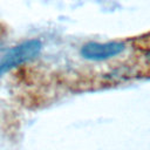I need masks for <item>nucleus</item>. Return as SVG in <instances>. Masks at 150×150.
Returning <instances> with one entry per match:
<instances>
[{
    "instance_id": "1",
    "label": "nucleus",
    "mask_w": 150,
    "mask_h": 150,
    "mask_svg": "<svg viewBox=\"0 0 150 150\" xmlns=\"http://www.w3.org/2000/svg\"><path fill=\"white\" fill-rule=\"evenodd\" d=\"M41 49L42 43L39 39H29L14 46L0 60V76L23 63L32 61L40 54Z\"/></svg>"
},
{
    "instance_id": "2",
    "label": "nucleus",
    "mask_w": 150,
    "mask_h": 150,
    "mask_svg": "<svg viewBox=\"0 0 150 150\" xmlns=\"http://www.w3.org/2000/svg\"><path fill=\"white\" fill-rule=\"evenodd\" d=\"M127 48V45L121 41L110 42H88L84 43L80 54L88 61H105L122 54Z\"/></svg>"
}]
</instances>
